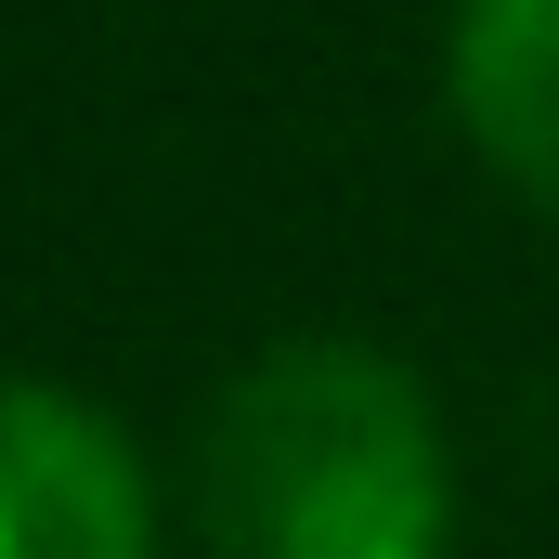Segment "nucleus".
Listing matches in <instances>:
<instances>
[{
  "mask_svg": "<svg viewBox=\"0 0 559 559\" xmlns=\"http://www.w3.org/2000/svg\"><path fill=\"white\" fill-rule=\"evenodd\" d=\"M195 559H455L468 468L455 417L391 338L299 325L261 338L182 455Z\"/></svg>",
  "mask_w": 559,
  "mask_h": 559,
  "instance_id": "nucleus-1",
  "label": "nucleus"
},
{
  "mask_svg": "<svg viewBox=\"0 0 559 559\" xmlns=\"http://www.w3.org/2000/svg\"><path fill=\"white\" fill-rule=\"evenodd\" d=\"M0 559H169L156 455L66 378H0Z\"/></svg>",
  "mask_w": 559,
  "mask_h": 559,
  "instance_id": "nucleus-2",
  "label": "nucleus"
},
{
  "mask_svg": "<svg viewBox=\"0 0 559 559\" xmlns=\"http://www.w3.org/2000/svg\"><path fill=\"white\" fill-rule=\"evenodd\" d=\"M442 118L534 222H559V0H442Z\"/></svg>",
  "mask_w": 559,
  "mask_h": 559,
  "instance_id": "nucleus-3",
  "label": "nucleus"
}]
</instances>
